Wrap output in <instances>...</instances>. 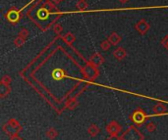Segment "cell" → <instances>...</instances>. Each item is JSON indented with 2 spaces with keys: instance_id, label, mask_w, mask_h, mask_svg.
<instances>
[{
  "instance_id": "cell-1",
  "label": "cell",
  "mask_w": 168,
  "mask_h": 140,
  "mask_svg": "<svg viewBox=\"0 0 168 140\" xmlns=\"http://www.w3.org/2000/svg\"><path fill=\"white\" fill-rule=\"evenodd\" d=\"M135 28L137 30V31L142 35H145L148 34V31L150 28V24L146 20L142 19L135 24Z\"/></svg>"
},
{
  "instance_id": "cell-2",
  "label": "cell",
  "mask_w": 168,
  "mask_h": 140,
  "mask_svg": "<svg viewBox=\"0 0 168 140\" xmlns=\"http://www.w3.org/2000/svg\"><path fill=\"white\" fill-rule=\"evenodd\" d=\"M20 19V14L17 10H10L7 14V20L9 21L10 23L14 24L17 23Z\"/></svg>"
},
{
  "instance_id": "cell-3",
  "label": "cell",
  "mask_w": 168,
  "mask_h": 140,
  "mask_svg": "<svg viewBox=\"0 0 168 140\" xmlns=\"http://www.w3.org/2000/svg\"><path fill=\"white\" fill-rule=\"evenodd\" d=\"M108 41L109 42H110L112 45H117L118 44L120 41H121V39H122V37H121V36L117 34V32H115V31H113L112 34H110L108 36Z\"/></svg>"
},
{
  "instance_id": "cell-4",
  "label": "cell",
  "mask_w": 168,
  "mask_h": 140,
  "mask_svg": "<svg viewBox=\"0 0 168 140\" xmlns=\"http://www.w3.org/2000/svg\"><path fill=\"white\" fill-rule=\"evenodd\" d=\"M113 55L115 56V58L121 60L126 56V51H125V49L123 47H118L114 52H113Z\"/></svg>"
},
{
  "instance_id": "cell-5",
  "label": "cell",
  "mask_w": 168,
  "mask_h": 140,
  "mask_svg": "<svg viewBox=\"0 0 168 140\" xmlns=\"http://www.w3.org/2000/svg\"><path fill=\"white\" fill-rule=\"evenodd\" d=\"M63 39H64V41L67 43V44H72L75 39H76V36H75L72 32H67V34L63 36Z\"/></svg>"
},
{
  "instance_id": "cell-6",
  "label": "cell",
  "mask_w": 168,
  "mask_h": 140,
  "mask_svg": "<svg viewBox=\"0 0 168 140\" xmlns=\"http://www.w3.org/2000/svg\"><path fill=\"white\" fill-rule=\"evenodd\" d=\"M37 17L41 20H44L48 17V11L45 8H41L39 11H37Z\"/></svg>"
},
{
  "instance_id": "cell-7",
  "label": "cell",
  "mask_w": 168,
  "mask_h": 140,
  "mask_svg": "<svg viewBox=\"0 0 168 140\" xmlns=\"http://www.w3.org/2000/svg\"><path fill=\"white\" fill-rule=\"evenodd\" d=\"M87 6L89 5H87V2L86 1V0H80V1L77 3V8L81 11L86 10L87 8Z\"/></svg>"
},
{
  "instance_id": "cell-8",
  "label": "cell",
  "mask_w": 168,
  "mask_h": 140,
  "mask_svg": "<svg viewBox=\"0 0 168 140\" xmlns=\"http://www.w3.org/2000/svg\"><path fill=\"white\" fill-rule=\"evenodd\" d=\"M110 45H111V43L109 42L108 39H106V40H103L102 41L101 44H100V47H101L102 50L106 51V50H108V49H109V47H110Z\"/></svg>"
},
{
  "instance_id": "cell-9",
  "label": "cell",
  "mask_w": 168,
  "mask_h": 140,
  "mask_svg": "<svg viewBox=\"0 0 168 140\" xmlns=\"http://www.w3.org/2000/svg\"><path fill=\"white\" fill-rule=\"evenodd\" d=\"M14 43H15L16 46H18V47L22 46V45L25 43V38L22 37V36H18V37H17V38L15 39Z\"/></svg>"
},
{
  "instance_id": "cell-10",
  "label": "cell",
  "mask_w": 168,
  "mask_h": 140,
  "mask_svg": "<svg viewBox=\"0 0 168 140\" xmlns=\"http://www.w3.org/2000/svg\"><path fill=\"white\" fill-rule=\"evenodd\" d=\"M53 31H54L55 34H61V32L63 31V27L61 26L60 24H56L55 26L53 27Z\"/></svg>"
},
{
  "instance_id": "cell-11",
  "label": "cell",
  "mask_w": 168,
  "mask_h": 140,
  "mask_svg": "<svg viewBox=\"0 0 168 140\" xmlns=\"http://www.w3.org/2000/svg\"><path fill=\"white\" fill-rule=\"evenodd\" d=\"M29 35V31L26 30V28H23V30H21L20 34H19V36H22V37H24L25 39H26L28 37Z\"/></svg>"
},
{
  "instance_id": "cell-12",
  "label": "cell",
  "mask_w": 168,
  "mask_h": 140,
  "mask_svg": "<svg viewBox=\"0 0 168 140\" xmlns=\"http://www.w3.org/2000/svg\"><path fill=\"white\" fill-rule=\"evenodd\" d=\"M161 43H162V45L164 46L166 49H168V35H166L165 37H163V39H162V41H161Z\"/></svg>"
},
{
  "instance_id": "cell-13",
  "label": "cell",
  "mask_w": 168,
  "mask_h": 140,
  "mask_svg": "<svg viewBox=\"0 0 168 140\" xmlns=\"http://www.w3.org/2000/svg\"><path fill=\"white\" fill-rule=\"evenodd\" d=\"M129 1V0H119V2L121 3V4H126Z\"/></svg>"
}]
</instances>
